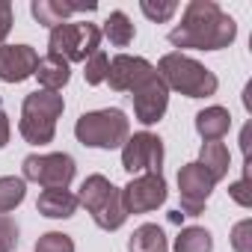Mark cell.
<instances>
[{
	"mask_svg": "<svg viewBox=\"0 0 252 252\" xmlns=\"http://www.w3.org/2000/svg\"><path fill=\"white\" fill-rule=\"evenodd\" d=\"M237 39V24L214 0H190L181 24L169 30V45L190 51H222Z\"/></svg>",
	"mask_w": 252,
	"mask_h": 252,
	"instance_id": "1",
	"label": "cell"
},
{
	"mask_svg": "<svg viewBox=\"0 0 252 252\" xmlns=\"http://www.w3.org/2000/svg\"><path fill=\"white\" fill-rule=\"evenodd\" d=\"M155 71L160 74V80L166 83L169 92H181L187 98H211L220 89L217 74L211 68H205L199 60H193L181 51H172V54L160 57Z\"/></svg>",
	"mask_w": 252,
	"mask_h": 252,
	"instance_id": "2",
	"label": "cell"
},
{
	"mask_svg": "<svg viewBox=\"0 0 252 252\" xmlns=\"http://www.w3.org/2000/svg\"><path fill=\"white\" fill-rule=\"evenodd\" d=\"M65 101L60 92L36 89L24 98L21 104V119H18V134L30 146H48L57 137V119L63 116Z\"/></svg>",
	"mask_w": 252,
	"mask_h": 252,
	"instance_id": "3",
	"label": "cell"
},
{
	"mask_svg": "<svg viewBox=\"0 0 252 252\" xmlns=\"http://www.w3.org/2000/svg\"><path fill=\"white\" fill-rule=\"evenodd\" d=\"M74 137L86 149H122L125 140L131 137V122L119 107H104L83 113L74 125Z\"/></svg>",
	"mask_w": 252,
	"mask_h": 252,
	"instance_id": "4",
	"label": "cell"
},
{
	"mask_svg": "<svg viewBox=\"0 0 252 252\" xmlns=\"http://www.w3.org/2000/svg\"><path fill=\"white\" fill-rule=\"evenodd\" d=\"M48 54L63 57L68 65L71 63H86L98 48H101V27L92 21H65L51 30L48 36Z\"/></svg>",
	"mask_w": 252,
	"mask_h": 252,
	"instance_id": "5",
	"label": "cell"
},
{
	"mask_svg": "<svg viewBox=\"0 0 252 252\" xmlns=\"http://www.w3.org/2000/svg\"><path fill=\"white\" fill-rule=\"evenodd\" d=\"M24 181H36L45 190H68L74 181L77 163L65 152H51V155H27L21 163Z\"/></svg>",
	"mask_w": 252,
	"mask_h": 252,
	"instance_id": "6",
	"label": "cell"
},
{
	"mask_svg": "<svg viewBox=\"0 0 252 252\" xmlns=\"http://www.w3.org/2000/svg\"><path fill=\"white\" fill-rule=\"evenodd\" d=\"M122 169L128 175H163V140L152 131L131 134L122 146Z\"/></svg>",
	"mask_w": 252,
	"mask_h": 252,
	"instance_id": "7",
	"label": "cell"
},
{
	"mask_svg": "<svg viewBox=\"0 0 252 252\" xmlns=\"http://www.w3.org/2000/svg\"><path fill=\"white\" fill-rule=\"evenodd\" d=\"M217 181L193 160L178 169V196H181V214L184 217H199L214 193Z\"/></svg>",
	"mask_w": 252,
	"mask_h": 252,
	"instance_id": "8",
	"label": "cell"
},
{
	"mask_svg": "<svg viewBox=\"0 0 252 252\" xmlns=\"http://www.w3.org/2000/svg\"><path fill=\"white\" fill-rule=\"evenodd\" d=\"M166 202V178L163 175H134L122 187V205L128 214H149Z\"/></svg>",
	"mask_w": 252,
	"mask_h": 252,
	"instance_id": "9",
	"label": "cell"
},
{
	"mask_svg": "<svg viewBox=\"0 0 252 252\" xmlns=\"http://www.w3.org/2000/svg\"><path fill=\"white\" fill-rule=\"evenodd\" d=\"M131 98H134V116H137L140 125H146V128H149V125H158L163 119L166 107H169V89H166V83L160 80L158 71H152L131 92Z\"/></svg>",
	"mask_w": 252,
	"mask_h": 252,
	"instance_id": "10",
	"label": "cell"
},
{
	"mask_svg": "<svg viewBox=\"0 0 252 252\" xmlns=\"http://www.w3.org/2000/svg\"><path fill=\"white\" fill-rule=\"evenodd\" d=\"M155 71V65L143 57H131V54H119L110 60V68H107V83L110 89L116 92H134L149 74Z\"/></svg>",
	"mask_w": 252,
	"mask_h": 252,
	"instance_id": "11",
	"label": "cell"
},
{
	"mask_svg": "<svg viewBox=\"0 0 252 252\" xmlns=\"http://www.w3.org/2000/svg\"><path fill=\"white\" fill-rule=\"evenodd\" d=\"M39 54L30 45H0V83H24L36 74Z\"/></svg>",
	"mask_w": 252,
	"mask_h": 252,
	"instance_id": "12",
	"label": "cell"
},
{
	"mask_svg": "<svg viewBox=\"0 0 252 252\" xmlns=\"http://www.w3.org/2000/svg\"><path fill=\"white\" fill-rule=\"evenodd\" d=\"M92 9H95V3H65V0H33L30 3L33 18L48 30L65 24L74 12H92Z\"/></svg>",
	"mask_w": 252,
	"mask_h": 252,
	"instance_id": "13",
	"label": "cell"
},
{
	"mask_svg": "<svg viewBox=\"0 0 252 252\" xmlns=\"http://www.w3.org/2000/svg\"><path fill=\"white\" fill-rule=\"evenodd\" d=\"M196 131L205 143H220L228 131H231V113L220 104L205 107L196 113Z\"/></svg>",
	"mask_w": 252,
	"mask_h": 252,
	"instance_id": "14",
	"label": "cell"
},
{
	"mask_svg": "<svg viewBox=\"0 0 252 252\" xmlns=\"http://www.w3.org/2000/svg\"><path fill=\"white\" fill-rule=\"evenodd\" d=\"M80 208L77 196L71 190H42L36 199V211L48 220H68Z\"/></svg>",
	"mask_w": 252,
	"mask_h": 252,
	"instance_id": "15",
	"label": "cell"
},
{
	"mask_svg": "<svg viewBox=\"0 0 252 252\" xmlns=\"http://www.w3.org/2000/svg\"><path fill=\"white\" fill-rule=\"evenodd\" d=\"M33 77H39V86L42 89L60 92L71 80V65L63 57H57V54H45V57H39V65H36V74Z\"/></svg>",
	"mask_w": 252,
	"mask_h": 252,
	"instance_id": "16",
	"label": "cell"
},
{
	"mask_svg": "<svg viewBox=\"0 0 252 252\" xmlns=\"http://www.w3.org/2000/svg\"><path fill=\"white\" fill-rule=\"evenodd\" d=\"M92 220H95V225L104 228V231H116V228L125 225V220H128V211H125V205H122V190H119V187H113L110 196L92 211Z\"/></svg>",
	"mask_w": 252,
	"mask_h": 252,
	"instance_id": "17",
	"label": "cell"
},
{
	"mask_svg": "<svg viewBox=\"0 0 252 252\" xmlns=\"http://www.w3.org/2000/svg\"><path fill=\"white\" fill-rule=\"evenodd\" d=\"M217 184L228 175V166H231V155L222 143H202V152H199V160H196Z\"/></svg>",
	"mask_w": 252,
	"mask_h": 252,
	"instance_id": "18",
	"label": "cell"
},
{
	"mask_svg": "<svg viewBox=\"0 0 252 252\" xmlns=\"http://www.w3.org/2000/svg\"><path fill=\"white\" fill-rule=\"evenodd\" d=\"M166 249H169V240L163 228L155 222H143L140 228H134L128 240V252H166Z\"/></svg>",
	"mask_w": 252,
	"mask_h": 252,
	"instance_id": "19",
	"label": "cell"
},
{
	"mask_svg": "<svg viewBox=\"0 0 252 252\" xmlns=\"http://www.w3.org/2000/svg\"><path fill=\"white\" fill-rule=\"evenodd\" d=\"M101 36L110 39V45H116V48H128V45L134 42L137 30H134V24H131L128 15H125L122 9H116V12L107 15V21H104V27H101Z\"/></svg>",
	"mask_w": 252,
	"mask_h": 252,
	"instance_id": "20",
	"label": "cell"
},
{
	"mask_svg": "<svg viewBox=\"0 0 252 252\" xmlns=\"http://www.w3.org/2000/svg\"><path fill=\"white\" fill-rule=\"evenodd\" d=\"M175 252H214V237L202 225H187L175 237Z\"/></svg>",
	"mask_w": 252,
	"mask_h": 252,
	"instance_id": "21",
	"label": "cell"
},
{
	"mask_svg": "<svg viewBox=\"0 0 252 252\" xmlns=\"http://www.w3.org/2000/svg\"><path fill=\"white\" fill-rule=\"evenodd\" d=\"M110 190H113V184H110V178H104V175H89L83 184H80V193H77V202L92 214L107 196H110Z\"/></svg>",
	"mask_w": 252,
	"mask_h": 252,
	"instance_id": "22",
	"label": "cell"
},
{
	"mask_svg": "<svg viewBox=\"0 0 252 252\" xmlns=\"http://www.w3.org/2000/svg\"><path fill=\"white\" fill-rule=\"evenodd\" d=\"M27 196V181L15 178V175H3L0 178V214L15 211Z\"/></svg>",
	"mask_w": 252,
	"mask_h": 252,
	"instance_id": "23",
	"label": "cell"
},
{
	"mask_svg": "<svg viewBox=\"0 0 252 252\" xmlns=\"http://www.w3.org/2000/svg\"><path fill=\"white\" fill-rule=\"evenodd\" d=\"M140 12L149 21L163 24V21H169L178 12V3H175V0H140Z\"/></svg>",
	"mask_w": 252,
	"mask_h": 252,
	"instance_id": "24",
	"label": "cell"
},
{
	"mask_svg": "<svg viewBox=\"0 0 252 252\" xmlns=\"http://www.w3.org/2000/svg\"><path fill=\"white\" fill-rule=\"evenodd\" d=\"M107 68H110V57L98 48V51L83 63V77H86V83H89V86L104 83V80H107Z\"/></svg>",
	"mask_w": 252,
	"mask_h": 252,
	"instance_id": "25",
	"label": "cell"
},
{
	"mask_svg": "<svg viewBox=\"0 0 252 252\" xmlns=\"http://www.w3.org/2000/svg\"><path fill=\"white\" fill-rule=\"evenodd\" d=\"M36 252H74V240L63 231H48L36 240Z\"/></svg>",
	"mask_w": 252,
	"mask_h": 252,
	"instance_id": "26",
	"label": "cell"
},
{
	"mask_svg": "<svg viewBox=\"0 0 252 252\" xmlns=\"http://www.w3.org/2000/svg\"><path fill=\"white\" fill-rule=\"evenodd\" d=\"M228 196L240 205V208H252V178H249V163L243 166V178L228 184Z\"/></svg>",
	"mask_w": 252,
	"mask_h": 252,
	"instance_id": "27",
	"label": "cell"
},
{
	"mask_svg": "<svg viewBox=\"0 0 252 252\" xmlns=\"http://www.w3.org/2000/svg\"><path fill=\"white\" fill-rule=\"evenodd\" d=\"M231 249L234 252H252V220H240L231 228Z\"/></svg>",
	"mask_w": 252,
	"mask_h": 252,
	"instance_id": "28",
	"label": "cell"
},
{
	"mask_svg": "<svg viewBox=\"0 0 252 252\" xmlns=\"http://www.w3.org/2000/svg\"><path fill=\"white\" fill-rule=\"evenodd\" d=\"M18 243V225L12 217L0 214V252H12Z\"/></svg>",
	"mask_w": 252,
	"mask_h": 252,
	"instance_id": "29",
	"label": "cell"
},
{
	"mask_svg": "<svg viewBox=\"0 0 252 252\" xmlns=\"http://www.w3.org/2000/svg\"><path fill=\"white\" fill-rule=\"evenodd\" d=\"M9 30H12V3L9 0H0V45L6 42Z\"/></svg>",
	"mask_w": 252,
	"mask_h": 252,
	"instance_id": "30",
	"label": "cell"
},
{
	"mask_svg": "<svg viewBox=\"0 0 252 252\" xmlns=\"http://www.w3.org/2000/svg\"><path fill=\"white\" fill-rule=\"evenodd\" d=\"M9 134H12L9 116H6V110H3V107H0V149H3V146L9 143Z\"/></svg>",
	"mask_w": 252,
	"mask_h": 252,
	"instance_id": "31",
	"label": "cell"
}]
</instances>
